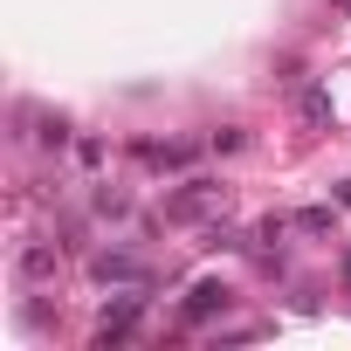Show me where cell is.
Here are the masks:
<instances>
[{
	"instance_id": "52a82bcc",
	"label": "cell",
	"mask_w": 351,
	"mask_h": 351,
	"mask_svg": "<svg viewBox=\"0 0 351 351\" xmlns=\"http://www.w3.org/2000/svg\"><path fill=\"white\" fill-rule=\"evenodd\" d=\"M90 207H97L104 221H124V214H131V193H124V186H97V193H90Z\"/></svg>"
},
{
	"instance_id": "8992f818",
	"label": "cell",
	"mask_w": 351,
	"mask_h": 351,
	"mask_svg": "<svg viewBox=\"0 0 351 351\" xmlns=\"http://www.w3.org/2000/svg\"><path fill=\"white\" fill-rule=\"evenodd\" d=\"M131 152H138L145 165H158V172H186V158H193L186 145H158V138H138Z\"/></svg>"
},
{
	"instance_id": "3957f363",
	"label": "cell",
	"mask_w": 351,
	"mask_h": 351,
	"mask_svg": "<svg viewBox=\"0 0 351 351\" xmlns=\"http://www.w3.org/2000/svg\"><path fill=\"white\" fill-rule=\"evenodd\" d=\"M138 317H145V296H117V303H104V324H97V351H110V344H124L131 330H138Z\"/></svg>"
},
{
	"instance_id": "5b68a950",
	"label": "cell",
	"mask_w": 351,
	"mask_h": 351,
	"mask_svg": "<svg viewBox=\"0 0 351 351\" xmlns=\"http://www.w3.org/2000/svg\"><path fill=\"white\" fill-rule=\"evenodd\" d=\"M90 276H97V282H145V262H138V255H110V248H104V255H90Z\"/></svg>"
},
{
	"instance_id": "6da1fadb",
	"label": "cell",
	"mask_w": 351,
	"mask_h": 351,
	"mask_svg": "<svg viewBox=\"0 0 351 351\" xmlns=\"http://www.w3.org/2000/svg\"><path fill=\"white\" fill-rule=\"evenodd\" d=\"M228 207V186L221 180H186L180 193L165 200V221H207V214H221Z\"/></svg>"
},
{
	"instance_id": "8fae6325",
	"label": "cell",
	"mask_w": 351,
	"mask_h": 351,
	"mask_svg": "<svg viewBox=\"0 0 351 351\" xmlns=\"http://www.w3.org/2000/svg\"><path fill=\"white\" fill-rule=\"evenodd\" d=\"M207 248H214V255H221V248H228V255H234V248H248V241H241V234H234V228H207Z\"/></svg>"
},
{
	"instance_id": "ba28073f",
	"label": "cell",
	"mask_w": 351,
	"mask_h": 351,
	"mask_svg": "<svg viewBox=\"0 0 351 351\" xmlns=\"http://www.w3.org/2000/svg\"><path fill=\"white\" fill-rule=\"evenodd\" d=\"M303 117H310V124H330V97H324V90H303Z\"/></svg>"
},
{
	"instance_id": "7c38bea8",
	"label": "cell",
	"mask_w": 351,
	"mask_h": 351,
	"mask_svg": "<svg viewBox=\"0 0 351 351\" xmlns=\"http://www.w3.org/2000/svg\"><path fill=\"white\" fill-rule=\"evenodd\" d=\"M344 282H351V255H344Z\"/></svg>"
},
{
	"instance_id": "9c48e42d",
	"label": "cell",
	"mask_w": 351,
	"mask_h": 351,
	"mask_svg": "<svg viewBox=\"0 0 351 351\" xmlns=\"http://www.w3.org/2000/svg\"><path fill=\"white\" fill-rule=\"evenodd\" d=\"M296 228H303V234H330V207H303Z\"/></svg>"
},
{
	"instance_id": "277c9868",
	"label": "cell",
	"mask_w": 351,
	"mask_h": 351,
	"mask_svg": "<svg viewBox=\"0 0 351 351\" xmlns=\"http://www.w3.org/2000/svg\"><path fill=\"white\" fill-rule=\"evenodd\" d=\"M234 310V289L228 282H193L186 289V324H207V317H228Z\"/></svg>"
},
{
	"instance_id": "30bf717a",
	"label": "cell",
	"mask_w": 351,
	"mask_h": 351,
	"mask_svg": "<svg viewBox=\"0 0 351 351\" xmlns=\"http://www.w3.org/2000/svg\"><path fill=\"white\" fill-rule=\"evenodd\" d=\"M35 138H42V145H49V152H62V145H69V124H62V117H49V124H42V131H35Z\"/></svg>"
},
{
	"instance_id": "7a4b0ae2",
	"label": "cell",
	"mask_w": 351,
	"mask_h": 351,
	"mask_svg": "<svg viewBox=\"0 0 351 351\" xmlns=\"http://www.w3.org/2000/svg\"><path fill=\"white\" fill-rule=\"evenodd\" d=\"M56 269H62V241H21V248H14V276H21L28 289L56 282Z\"/></svg>"
}]
</instances>
